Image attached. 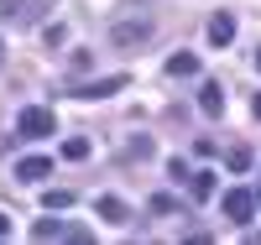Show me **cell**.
Listing matches in <instances>:
<instances>
[{
  "mask_svg": "<svg viewBox=\"0 0 261 245\" xmlns=\"http://www.w3.org/2000/svg\"><path fill=\"white\" fill-rule=\"evenodd\" d=\"M47 172H53V162H47V157H27V162L16 167V177H21V183H42Z\"/></svg>",
  "mask_w": 261,
  "mask_h": 245,
  "instance_id": "obj_10",
  "label": "cell"
},
{
  "mask_svg": "<svg viewBox=\"0 0 261 245\" xmlns=\"http://www.w3.org/2000/svg\"><path fill=\"white\" fill-rule=\"evenodd\" d=\"M256 115H261V94H256Z\"/></svg>",
  "mask_w": 261,
  "mask_h": 245,
  "instance_id": "obj_19",
  "label": "cell"
},
{
  "mask_svg": "<svg viewBox=\"0 0 261 245\" xmlns=\"http://www.w3.org/2000/svg\"><path fill=\"white\" fill-rule=\"evenodd\" d=\"M94 209H99V219H110V225H125V219H130V209H125V198H115V193H105V198H99Z\"/></svg>",
  "mask_w": 261,
  "mask_h": 245,
  "instance_id": "obj_8",
  "label": "cell"
},
{
  "mask_svg": "<svg viewBox=\"0 0 261 245\" xmlns=\"http://www.w3.org/2000/svg\"><path fill=\"white\" fill-rule=\"evenodd\" d=\"M53 0H0V21H42V11H47Z\"/></svg>",
  "mask_w": 261,
  "mask_h": 245,
  "instance_id": "obj_4",
  "label": "cell"
},
{
  "mask_svg": "<svg viewBox=\"0 0 261 245\" xmlns=\"http://www.w3.org/2000/svg\"><path fill=\"white\" fill-rule=\"evenodd\" d=\"M6 235H11V219H6V214H0V240H6Z\"/></svg>",
  "mask_w": 261,
  "mask_h": 245,
  "instance_id": "obj_17",
  "label": "cell"
},
{
  "mask_svg": "<svg viewBox=\"0 0 261 245\" xmlns=\"http://www.w3.org/2000/svg\"><path fill=\"white\" fill-rule=\"evenodd\" d=\"M16 125H21V136H32V141H37V136H53V130H58V115H53L47 104H27Z\"/></svg>",
  "mask_w": 261,
  "mask_h": 245,
  "instance_id": "obj_2",
  "label": "cell"
},
{
  "mask_svg": "<svg viewBox=\"0 0 261 245\" xmlns=\"http://www.w3.org/2000/svg\"><path fill=\"white\" fill-rule=\"evenodd\" d=\"M63 157H68V162H84V157H89V141H84V136H68V141H63Z\"/></svg>",
  "mask_w": 261,
  "mask_h": 245,
  "instance_id": "obj_14",
  "label": "cell"
},
{
  "mask_svg": "<svg viewBox=\"0 0 261 245\" xmlns=\"http://www.w3.org/2000/svg\"><path fill=\"white\" fill-rule=\"evenodd\" d=\"M209 42H214V47H230V42H235V16H209Z\"/></svg>",
  "mask_w": 261,
  "mask_h": 245,
  "instance_id": "obj_7",
  "label": "cell"
},
{
  "mask_svg": "<svg viewBox=\"0 0 261 245\" xmlns=\"http://www.w3.org/2000/svg\"><path fill=\"white\" fill-rule=\"evenodd\" d=\"M125 89V73H110V78H94V84H79L73 94L79 99H105V94H120Z\"/></svg>",
  "mask_w": 261,
  "mask_h": 245,
  "instance_id": "obj_5",
  "label": "cell"
},
{
  "mask_svg": "<svg viewBox=\"0 0 261 245\" xmlns=\"http://www.w3.org/2000/svg\"><path fill=\"white\" fill-rule=\"evenodd\" d=\"M256 68H261V52H256Z\"/></svg>",
  "mask_w": 261,
  "mask_h": 245,
  "instance_id": "obj_20",
  "label": "cell"
},
{
  "mask_svg": "<svg viewBox=\"0 0 261 245\" xmlns=\"http://www.w3.org/2000/svg\"><path fill=\"white\" fill-rule=\"evenodd\" d=\"M225 162H230L235 172H246V167H251V151H246V146H230V157H225Z\"/></svg>",
  "mask_w": 261,
  "mask_h": 245,
  "instance_id": "obj_16",
  "label": "cell"
},
{
  "mask_svg": "<svg viewBox=\"0 0 261 245\" xmlns=\"http://www.w3.org/2000/svg\"><path fill=\"white\" fill-rule=\"evenodd\" d=\"M151 214H178V198H167V193H151Z\"/></svg>",
  "mask_w": 261,
  "mask_h": 245,
  "instance_id": "obj_15",
  "label": "cell"
},
{
  "mask_svg": "<svg viewBox=\"0 0 261 245\" xmlns=\"http://www.w3.org/2000/svg\"><path fill=\"white\" fill-rule=\"evenodd\" d=\"M0 63H6V42H0Z\"/></svg>",
  "mask_w": 261,
  "mask_h": 245,
  "instance_id": "obj_18",
  "label": "cell"
},
{
  "mask_svg": "<svg viewBox=\"0 0 261 245\" xmlns=\"http://www.w3.org/2000/svg\"><path fill=\"white\" fill-rule=\"evenodd\" d=\"M32 240H68V225H63V219H37Z\"/></svg>",
  "mask_w": 261,
  "mask_h": 245,
  "instance_id": "obj_12",
  "label": "cell"
},
{
  "mask_svg": "<svg viewBox=\"0 0 261 245\" xmlns=\"http://www.w3.org/2000/svg\"><path fill=\"white\" fill-rule=\"evenodd\" d=\"M256 204H261V198H256V193H246V188H230V193L220 198V209H225V219H235V225H251V214H256Z\"/></svg>",
  "mask_w": 261,
  "mask_h": 245,
  "instance_id": "obj_3",
  "label": "cell"
},
{
  "mask_svg": "<svg viewBox=\"0 0 261 245\" xmlns=\"http://www.w3.org/2000/svg\"><path fill=\"white\" fill-rule=\"evenodd\" d=\"M42 204H47L53 214H63V209H73V188H47V193H42Z\"/></svg>",
  "mask_w": 261,
  "mask_h": 245,
  "instance_id": "obj_13",
  "label": "cell"
},
{
  "mask_svg": "<svg viewBox=\"0 0 261 245\" xmlns=\"http://www.w3.org/2000/svg\"><path fill=\"white\" fill-rule=\"evenodd\" d=\"M183 183H188V193L199 198V204H204V198H214V172H183Z\"/></svg>",
  "mask_w": 261,
  "mask_h": 245,
  "instance_id": "obj_11",
  "label": "cell"
},
{
  "mask_svg": "<svg viewBox=\"0 0 261 245\" xmlns=\"http://www.w3.org/2000/svg\"><path fill=\"white\" fill-rule=\"evenodd\" d=\"M167 73L172 78H193V73H199V52H172L167 58Z\"/></svg>",
  "mask_w": 261,
  "mask_h": 245,
  "instance_id": "obj_9",
  "label": "cell"
},
{
  "mask_svg": "<svg viewBox=\"0 0 261 245\" xmlns=\"http://www.w3.org/2000/svg\"><path fill=\"white\" fill-rule=\"evenodd\" d=\"M199 110H204L209 120H220V115H225V89L214 84V78H209V84L199 89Z\"/></svg>",
  "mask_w": 261,
  "mask_h": 245,
  "instance_id": "obj_6",
  "label": "cell"
},
{
  "mask_svg": "<svg viewBox=\"0 0 261 245\" xmlns=\"http://www.w3.org/2000/svg\"><path fill=\"white\" fill-rule=\"evenodd\" d=\"M151 32H157V21H151V16H125V21L110 26V42H115V47H146Z\"/></svg>",
  "mask_w": 261,
  "mask_h": 245,
  "instance_id": "obj_1",
  "label": "cell"
}]
</instances>
